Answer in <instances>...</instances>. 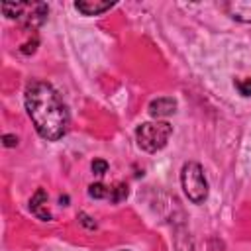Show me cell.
Segmentation results:
<instances>
[{"label":"cell","instance_id":"cell-7","mask_svg":"<svg viewBox=\"0 0 251 251\" xmlns=\"http://www.w3.org/2000/svg\"><path fill=\"white\" fill-rule=\"evenodd\" d=\"M112 6H114V2H104V0H78V2H75V8L84 16H98L106 10H110Z\"/></svg>","mask_w":251,"mask_h":251},{"label":"cell","instance_id":"cell-11","mask_svg":"<svg viewBox=\"0 0 251 251\" xmlns=\"http://www.w3.org/2000/svg\"><path fill=\"white\" fill-rule=\"evenodd\" d=\"M235 86L243 96H251V78H239L235 80Z\"/></svg>","mask_w":251,"mask_h":251},{"label":"cell","instance_id":"cell-6","mask_svg":"<svg viewBox=\"0 0 251 251\" xmlns=\"http://www.w3.org/2000/svg\"><path fill=\"white\" fill-rule=\"evenodd\" d=\"M175 110H176L175 98L165 96V98H155V100L149 102V114L153 118H167V116L175 114Z\"/></svg>","mask_w":251,"mask_h":251},{"label":"cell","instance_id":"cell-10","mask_svg":"<svg viewBox=\"0 0 251 251\" xmlns=\"http://www.w3.org/2000/svg\"><path fill=\"white\" fill-rule=\"evenodd\" d=\"M88 194L92 198H110V188L104 186L102 182H96V184H90L88 186Z\"/></svg>","mask_w":251,"mask_h":251},{"label":"cell","instance_id":"cell-4","mask_svg":"<svg viewBox=\"0 0 251 251\" xmlns=\"http://www.w3.org/2000/svg\"><path fill=\"white\" fill-rule=\"evenodd\" d=\"M47 12H49V8L43 2H24V10H22V16L18 22L25 29H35L37 25H41L47 20Z\"/></svg>","mask_w":251,"mask_h":251},{"label":"cell","instance_id":"cell-3","mask_svg":"<svg viewBox=\"0 0 251 251\" xmlns=\"http://www.w3.org/2000/svg\"><path fill=\"white\" fill-rule=\"evenodd\" d=\"M180 184L182 190L186 194V198L194 204H202L208 196V180L204 176V171L198 163L190 161L184 163L182 171H180Z\"/></svg>","mask_w":251,"mask_h":251},{"label":"cell","instance_id":"cell-5","mask_svg":"<svg viewBox=\"0 0 251 251\" xmlns=\"http://www.w3.org/2000/svg\"><path fill=\"white\" fill-rule=\"evenodd\" d=\"M224 8L233 20L251 24V0H233V2H227Z\"/></svg>","mask_w":251,"mask_h":251},{"label":"cell","instance_id":"cell-8","mask_svg":"<svg viewBox=\"0 0 251 251\" xmlns=\"http://www.w3.org/2000/svg\"><path fill=\"white\" fill-rule=\"evenodd\" d=\"M29 210L39 218V220H51V214L47 210V192L43 188H39L31 200H29Z\"/></svg>","mask_w":251,"mask_h":251},{"label":"cell","instance_id":"cell-9","mask_svg":"<svg viewBox=\"0 0 251 251\" xmlns=\"http://www.w3.org/2000/svg\"><path fill=\"white\" fill-rule=\"evenodd\" d=\"M126 196H127V186H126L124 182H118V184H114V186L110 188V200H112L114 204L122 202Z\"/></svg>","mask_w":251,"mask_h":251},{"label":"cell","instance_id":"cell-13","mask_svg":"<svg viewBox=\"0 0 251 251\" xmlns=\"http://www.w3.org/2000/svg\"><path fill=\"white\" fill-rule=\"evenodd\" d=\"M18 143V137L16 135H4V145L6 147H14Z\"/></svg>","mask_w":251,"mask_h":251},{"label":"cell","instance_id":"cell-12","mask_svg":"<svg viewBox=\"0 0 251 251\" xmlns=\"http://www.w3.org/2000/svg\"><path fill=\"white\" fill-rule=\"evenodd\" d=\"M106 171H108V163H106L104 159H96V161H92V173H94V175L102 176Z\"/></svg>","mask_w":251,"mask_h":251},{"label":"cell","instance_id":"cell-1","mask_svg":"<svg viewBox=\"0 0 251 251\" xmlns=\"http://www.w3.org/2000/svg\"><path fill=\"white\" fill-rule=\"evenodd\" d=\"M25 110L43 139L57 141L65 135L69 127V112L51 84L43 80L29 82L25 88Z\"/></svg>","mask_w":251,"mask_h":251},{"label":"cell","instance_id":"cell-2","mask_svg":"<svg viewBox=\"0 0 251 251\" xmlns=\"http://www.w3.org/2000/svg\"><path fill=\"white\" fill-rule=\"evenodd\" d=\"M173 127L167 122H145L135 129V139L143 151L155 153L167 145Z\"/></svg>","mask_w":251,"mask_h":251}]
</instances>
